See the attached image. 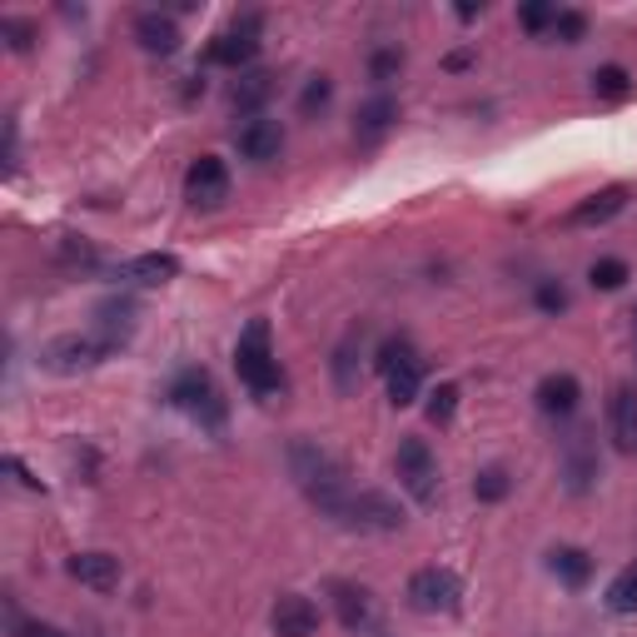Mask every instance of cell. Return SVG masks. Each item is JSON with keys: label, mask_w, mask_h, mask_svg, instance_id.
Listing matches in <instances>:
<instances>
[{"label": "cell", "mask_w": 637, "mask_h": 637, "mask_svg": "<svg viewBox=\"0 0 637 637\" xmlns=\"http://www.w3.org/2000/svg\"><path fill=\"white\" fill-rule=\"evenodd\" d=\"M135 41H140L150 55H174L180 50V25H174L164 11H140L135 15Z\"/></svg>", "instance_id": "18"}, {"label": "cell", "mask_w": 637, "mask_h": 637, "mask_svg": "<svg viewBox=\"0 0 637 637\" xmlns=\"http://www.w3.org/2000/svg\"><path fill=\"white\" fill-rule=\"evenodd\" d=\"M180 274V260L174 254H135V260H125L120 264V280H130V284H164V280H174Z\"/></svg>", "instance_id": "21"}, {"label": "cell", "mask_w": 637, "mask_h": 637, "mask_svg": "<svg viewBox=\"0 0 637 637\" xmlns=\"http://www.w3.org/2000/svg\"><path fill=\"white\" fill-rule=\"evenodd\" d=\"M458 413V384H439L429 394V423H454Z\"/></svg>", "instance_id": "34"}, {"label": "cell", "mask_w": 637, "mask_h": 637, "mask_svg": "<svg viewBox=\"0 0 637 637\" xmlns=\"http://www.w3.org/2000/svg\"><path fill=\"white\" fill-rule=\"evenodd\" d=\"M394 120H399V100H394L389 90H378V95H368L364 105L354 110V140L359 145H378L384 135L394 130Z\"/></svg>", "instance_id": "13"}, {"label": "cell", "mask_w": 637, "mask_h": 637, "mask_svg": "<svg viewBox=\"0 0 637 637\" xmlns=\"http://www.w3.org/2000/svg\"><path fill=\"white\" fill-rule=\"evenodd\" d=\"M135 325H140V304L125 299V294H115V299H105L95 309V334L105 339L110 354H120V349L135 339Z\"/></svg>", "instance_id": "11"}, {"label": "cell", "mask_w": 637, "mask_h": 637, "mask_svg": "<svg viewBox=\"0 0 637 637\" xmlns=\"http://www.w3.org/2000/svg\"><path fill=\"white\" fill-rule=\"evenodd\" d=\"M533 399H538V413H548V419H572L578 413V399H583V389H578V378L572 374H543L538 389H533Z\"/></svg>", "instance_id": "14"}, {"label": "cell", "mask_w": 637, "mask_h": 637, "mask_svg": "<svg viewBox=\"0 0 637 637\" xmlns=\"http://www.w3.org/2000/svg\"><path fill=\"white\" fill-rule=\"evenodd\" d=\"M41 359H45V368H55V374H86V368L105 364L110 349H105L100 334H60V339L45 344Z\"/></svg>", "instance_id": "8"}, {"label": "cell", "mask_w": 637, "mask_h": 637, "mask_svg": "<svg viewBox=\"0 0 637 637\" xmlns=\"http://www.w3.org/2000/svg\"><path fill=\"white\" fill-rule=\"evenodd\" d=\"M508 488H513V478H508L503 468H484V474L474 478V498H478V503H503Z\"/></svg>", "instance_id": "32"}, {"label": "cell", "mask_w": 637, "mask_h": 637, "mask_svg": "<svg viewBox=\"0 0 637 637\" xmlns=\"http://www.w3.org/2000/svg\"><path fill=\"white\" fill-rule=\"evenodd\" d=\"M627 260H593V270H588V284L593 289H623L627 284Z\"/></svg>", "instance_id": "33"}, {"label": "cell", "mask_w": 637, "mask_h": 637, "mask_svg": "<svg viewBox=\"0 0 637 637\" xmlns=\"http://www.w3.org/2000/svg\"><path fill=\"white\" fill-rule=\"evenodd\" d=\"M419 394H423V359L413 354V359H403V364L389 374V399L399 403V409H409Z\"/></svg>", "instance_id": "25"}, {"label": "cell", "mask_w": 637, "mask_h": 637, "mask_svg": "<svg viewBox=\"0 0 637 637\" xmlns=\"http://www.w3.org/2000/svg\"><path fill=\"white\" fill-rule=\"evenodd\" d=\"M627 209V184H607V190H598V195H588L583 205L568 209V225L572 229H598L607 225V219H617Z\"/></svg>", "instance_id": "16"}, {"label": "cell", "mask_w": 637, "mask_h": 637, "mask_svg": "<svg viewBox=\"0 0 637 637\" xmlns=\"http://www.w3.org/2000/svg\"><path fill=\"white\" fill-rule=\"evenodd\" d=\"M553 35H558L562 45H578L588 35V15L583 11H558V21H553Z\"/></svg>", "instance_id": "36"}, {"label": "cell", "mask_w": 637, "mask_h": 637, "mask_svg": "<svg viewBox=\"0 0 637 637\" xmlns=\"http://www.w3.org/2000/svg\"><path fill=\"white\" fill-rule=\"evenodd\" d=\"M607 613H637V562L607 583Z\"/></svg>", "instance_id": "27"}, {"label": "cell", "mask_w": 637, "mask_h": 637, "mask_svg": "<svg viewBox=\"0 0 637 637\" xmlns=\"http://www.w3.org/2000/svg\"><path fill=\"white\" fill-rule=\"evenodd\" d=\"M209 394H215L209 368H180V374L170 378V403H174V409H184V413H195Z\"/></svg>", "instance_id": "20"}, {"label": "cell", "mask_w": 637, "mask_h": 637, "mask_svg": "<svg viewBox=\"0 0 637 637\" xmlns=\"http://www.w3.org/2000/svg\"><path fill=\"white\" fill-rule=\"evenodd\" d=\"M533 304H538L548 319H558V314H568L572 294H568V284H562V280H538V284H533Z\"/></svg>", "instance_id": "28"}, {"label": "cell", "mask_w": 637, "mask_h": 637, "mask_svg": "<svg viewBox=\"0 0 637 637\" xmlns=\"http://www.w3.org/2000/svg\"><path fill=\"white\" fill-rule=\"evenodd\" d=\"M329 100H334V80H329V76H309V86H304V95H299V115L304 120L325 115Z\"/></svg>", "instance_id": "30"}, {"label": "cell", "mask_w": 637, "mask_h": 637, "mask_svg": "<svg viewBox=\"0 0 637 637\" xmlns=\"http://www.w3.org/2000/svg\"><path fill=\"white\" fill-rule=\"evenodd\" d=\"M289 474L325 519H334V523L349 519V498H354L349 493V474L329 448H319V443H309V439H294L289 443Z\"/></svg>", "instance_id": "1"}, {"label": "cell", "mask_w": 637, "mask_h": 637, "mask_svg": "<svg viewBox=\"0 0 637 637\" xmlns=\"http://www.w3.org/2000/svg\"><path fill=\"white\" fill-rule=\"evenodd\" d=\"M5 468H11V474H15V478H21V484H25V488H35V493H41V478H31V468H25V464H21V458H15V454H11V458H5Z\"/></svg>", "instance_id": "39"}, {"label": "cell", "mask_w": 637, "mask_h": 637, "mask_svg": "<svg viewBox=\"0 0 637 637\" xmlns=\"http://www.w3.org/2000/svg\"><path fill=\"white\" fill-rule=\"evenodd\" d=\"M598 478H603V454H598L593 429H572L562 439V488L572 498H583L598 488Z\"/></svg>", "instance_id": "3"}, {"label": "cell", "mask_w": 637, "mask_h": 637, "mask_svg": "<svg viewBox=\"0 0 637 637\" xmlns=\"http://www.w3.org/2000/svg\"><path fill=\"white\" fill-rule=\"evenodd\" d=\"M270 627H274V637H314L319 633V607L304 593H284L270 613Z\"/></svg>", "instance_id": "15"}, {"label": "cell", "mask_w": 637, "mask_h": 637, "mask_svg": "<svg viewBox=\"0 0 637 637\" xmlns=\"http://www.w3.org/2000/svg\"><path fill=\"white\" fill-rule=\"evenodd\" d=\"M607 433H613V443L623 454L637 448V389L633 384H617L613 399H607Z\"/></svg>", "instance_id": "17"}, {"label": "cell", "mask_w": 637, "mask_h": 637, "mask_svg": "<svg viewBox=\"0 0 637 637\" xmlns=\"http://www.w3.org/2000/svg\"><path fill=\"white\" fill-rule=\"evenodd\" d=\"M184 200L195 209H219L229 200V170L225 160H215V155H200L190 170H184Z\"/></svg>", "instance_id": "9"}, {"label": "cell", "mask_w": 637, "mask_h": 637, "mask_svg": "<svg viewBox=\"0 0 637 637\" xmlns=\"http://www.w3.org/2000/svg\"><path fill=\"white\" fill-rule=\"evenodd\" d=\"M329 598H334V613L349 633H364L374 623V607H368V593L359 583H329Z\"/></svg>", "instance_id": "19"}, {"label": "cell", "mask_w": 637, "mask_h": 637, "mask_svg": "<svg viewBox=\"0 0 637 637\" xmlns=\"http://www.w3.org/2000/svg\"><path fill=\"white\" fill-rule=\"evenodd\" d=\"M548 568H553V578H562L568 588H588V578H593L598 562H593V553L568 548V543H562V548L548 553Z\"/></svg>", "instance_id": "24"}, {"label": "cell", "mask_w": 637, "mask_h": 637, "mask_svg": "<svg viewBox=\"0 0 637 637\" xmlns=\"http://www.w3.org/2000/svg\"><path fill=\"white\" fill-rule=\"evenodd\" d=\"M0 35H5V41H11V50H35V25L31 21H21V15H5V21H0Z\"/></svg>", "instance_id": "35"}, {"label": "cell", "mask_w": 637, "mask_h": 637, "mask_svg": "<svg viewBox=\"0 0 637 637\" xmlns=\"http://www.w3.org/2000/svg\"><path fill=\"white\" fill-rule=\"evenodd\" d=\"M15 633H21V637H66L60 627H50V623H21Z\"/></svg>", "instance_id": "38"}, {"label": "cell", "mask_w": 637, "mask_h": 637, "mask_svg": "<svg viewBox=\"0 0 637 637\" xmlns=\"http://www.w3.org/2000/svg\"><path fill=\"white\" fill-rule=\"evenodd\" d=\"M274 95V76L270 70H244V76L235 80V90H229V105L239 110V115H260V105Z\"/></svg>", "instance_id": "22"}, {"label": "cell", "mask_w": 637, "mask_h": 637, "mask_svg": "<svg viewBox=\"0 0 637 637\" xmlns=\"http://www.w3.org/2000/svg\"><path fill=\"white\" fill-rule=\"evenodd\" d=\"M235 150H239V160H249V164H270V160H280V150H284L280 120H270V115H249L244 125H235Z\"/></svg>", "instance_id": "10"}, {"label": "cell", "mask_w": 637, "mask_h": 637, "mask_svg": "<svg viewBox=\"0 0 637 637\" xmlns=\"http://www.w3.org/2000/svg\"><path fill=\"white\" fill-rule=\"evenodd\" d=\"M359 354H364V329H349L334 349V389L339 394H354L359 389Z\"/></svg>", "instance_id": "23"}, {"label": "cell", "mask_w": 637, "mask_h": 637, "mask_svg": "<svg viewBox=\"0 0 637 637\" xmlns=\"http://www.w3.org/2000/svg\"><path fill=\"white\" fill-rule=\"evenodd\" d=\"M235 374H239V384H244L254 399H274V394L284 389V374H280L274 339H270V325H264V319L244 325V334H239V344H235Z\"/></svg>", "instance_id": "2"}, {"label": "cell", "mask_w": 637, "mask_h": 637, "mask_svg": "<svg viewBox=\"0 0 637 637\" xmlns=\"http://www.w3.org/2000/svg\"><path fill=\"white\" fill-rule=\"evenodd\" d=\"M627 319H633V354H637V304H633V314H627Z\"/></svg>", "instance_id": "41"}, {"label": "cell", "mask_w": 637, "mask_h": 637, "mask_svg": "<svg viewBox=\"0 0 637 637\" xmlns=\"http://www.w3.org/2000/svg\"><path fill=\"white\" fill-rule=\"evenodd\" d=\"M413 354H419V349H413V339H409V334H394V339H384V344H378L374 368H378V374H384V378H389L394 368H399L403 359H413Z\"/></svg>", "instance_id": "29"}, {"label": "cell", "mask_w": 637, "mask_h": 637, "mask_svg": "<svg viewBox=\"0 0 637 637\" xmlns=\"http://www.w3.org/2000/svg\"><path fill=\"white\" fill-rule=\"evenodd\" d=\"M399 70H403V50H399V45H378V50L368 55V76H374L378 86L399 80Z\"/></svg>", "instance_id": "31"}, {"label": "cell", "mask_w": 637, "mask_h": 637, "mask_svg": "<svg viewBox=\"0 0 637 637\" xmlns=\"http://www.w3.org/2000/svg\"><path fill=\"white\" fill-rule=\"evenodd\" d=\"M593 95L607 100V105H617V100L633 95V76H627L623 66H598L593 70Z\"/></svg>", "instance_id": "26"}, {"label": "cell", "mask_w": 637, "mask_h": 637, "mask_svg": "<svg viewBox=\"0 0 637 637\" xmlns=\"http://www.w3.org/2000/svg\"><path fill=\"white\" fill-rule=\"evenodd\" d=\"M66 572L80 588H90V593H115L120 588V558L115 553H100V548L76 553V558L66 562Z\"/></svg>", "instance_id": "12"}, {"label": "cell", "mask_w": 637, "mask_h": 637, "mask_svg": "<svg viewBox=\"0 0 637 637\" xmlns=\"http://www.w3.org/2000/svg\"><path fill=\"white\" fill-rule=\"evenodd\" d=\"M553 21H558V5H523V11H519V25H523L528 35L553 31Z\"/></svg>", "instance_id": "37"}, {"label": "cell", "mask_w": 637, "mask_h": 637, "mask_svg": "<svg viewBox=\"0 0 637 637\" xmlns=\"http://www.w3.org/2000/svg\"><path fill=\"white\" fill-rule=\"evenodd\" d=\"M413 613H454L458 598H464V583H458L448 568H419L403 588Z\"/></svg>", "instance_id": "6"}, {"label": "cell", "mask_w": 637, "mask_h": 637, "mask_svg": "<svg viewBox=\"0 0 637 637\" xmlns=\"http://www.w3.org/2000/svg\"><path fill=\"white\" fill-rule=\"evenodd\" d=\"M478 15H484V5H474V0H464V5H458V21H478Z\"/></svg>", "instance_id": "40"}, {"label": "cell", "mask_w": 637, "mask_h": 637, "mask_svg": "<svg viewBox=\"0 0 637 637\" xmlns=\"http://www.w3.org/2000/svg\"><path fill=\"white\" fill-rule=\"evenodd\" d=\"M254 55H260V15H239L229 31H219L215 41H209L205 60H209V66H225V70H239V76H244V70L254 66Z\"/></svg>", "instance_id": "5"}, {"label": "cell", "mask_w": 637, "mask_h": 637, "mask_svg": "<svg viewBox=\"0 0 637 637\" xmlns=\"http://www.w3.org/2000/svg\"><path fill=\"white\" fill-rule=\"evenodd\" d=\"M394 474H399V484L409 488L413 503H433V493H439V458H433V448L423 439H403L399 454H394Z\"/></svg>", "instance_id": "4"}, {"label": "cell", "mask_w": 637, "mask_h": 637, "mask_svg": "<svg viewBox=\"0 0 637 637\" xmlns=\"http://www.w3.org/2000/svg\"><path fill=\"white\" fill-rule=\"evenodd\" d=\"M403 523H409V513L399 508V498L378 493V488H364V493L349 498L344 528H359V533H399Z\"/></svg>", "instance_id": "7"}]
</instances>
